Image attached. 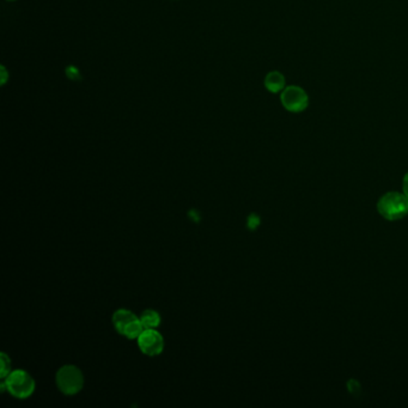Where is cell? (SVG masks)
I'll return each mask as SVG.
<instances>
[{"label": "cell", "mask_w": 408, "mask_h": 408, "mask_svg": "<svg viewBox=\"0 0 408 408\" xmlns=\"http://www.w3.org/2000/svg\"><path fill=\"white\" fill-rule=\"evenodd\" d=\"M0 359H1V370H0V376H1V379H6L8 376H9L10 372H11V361H10L9 357L6 356L5 353H1V356H0Z\"/></svg>", "instance_id": "cell-9"}, {"label": "cell", "mask_w": 408, "mask_h": 408, "mask_svg": "<svg viewBox=\"0 0 408 408\" xmlns=\"http://www.w3.org/2000/svg\"><path fill=\"white\" fill-rule=\"evenodd\" d=\"M265 88L272 93V94H278V93H282L283 90L285 89V77L283 75V73L278 72V71H272L269 72L266 78H265Z\"/></svg>", "instance_id": "cell-7"}, {"label": "cell", "mask_w": 408, "mask_h": 408, "mask_svg": "<svg viewBox=\"0 0 408 408\" xmlns=\"http://www.w3.org/2000/svg\"><path fill=\"white\" fill-rule=\"evenodd\" d=\"M138 346L146 356H158L165 348V339L156 328H147L138 338Z\"/></svg>", "instance_id": "cell-6"}, {"label": "cell", "mask_w": 408, "mask_h": 408, "mask_svg": "<svg viewBox=\"0 0 408 408\" xmlns=\"http://www.w3.org/2000/svg\"><path fill=\"white\" fill-rule=\"evenodd\" d=\"M113 324L117 332L127 339L139 338L145 329L141 324V317L127 309H119L114 313Z\"/></svg>", "instance_id": "cell-3"}, {"label": "cell", "mask_w": 408, "mask_h": 408, "mask_svg": "<svg viewBox=\"0 0 408 408\" xmlns=\"http://www.w3.org/2000/svg\"><path fill=\"white\" fill-rule=\"evenodd\" d=\"M5 388L17 399H28L35 390V381L27 371L14 370L4 381Z\"/></svg>", "instance_id": "cell-2"}, {"label": "cell", "mask_w": 408, "mask_h": 408, "mask_svg": "<svg viewBox=\"0 0 408 408\" xmlns=\"http://www.w3.org/2000/svg\"><path fill=\"white\" fill-rule=\"evenodd\" d=\"M57 385L61 393L75 395L83 388L84 377L77 366H62L57 372Z\"/></svg>", "instance_id": "cell-4"}, {"label": "cell", "mask_w": 408, "mask_h": 408, "mask_svg": "<svg viewBox=\"0 0 408 408\" xmlns=\"http://www.w3.org/2000/svg\"><path fill=\"white\" fill-rule=\"evenodd\" d=\"M280 102H282L283 107L289 112L300 113L308 107L309 97L302 88L297 85H291V86H287L285 89L283 90L282 95H280Z\"/></svg>", "instance_id": "cell-5"}, {"label": "cell", "mask_w": 408, "mask_h": 408, "mask_svg": "<svg viewBox=\"0 0 408 408\" xmlns=\"http://www.w3.org/2000/svg\"><path fill=\"white\" fill-rule=\"evenodd\" d=\"M6 1H16V0H6Z\"/></svg>", "instance_id": "cell-12"}, {"label": "cell", "mask_w": 408, "mask_h": 408, "mask_svg": "<svg viewBox=\"0 0 408 408\" xmlns=\"http://www.w3.org/2000/svg\"><path fill=\"white\" fill-rule=\"evenodd\" d=\"M141 321L144 328H157L160 324V316L156 310H145L141 315Z\"/></svg>", "instance_id": "cell-8"}, {"label": "cell", "mask_w": 408, "mask_h": 408, "mask_svg": "<svg viewBox=\"0 0 408 408\" xmlns=\"http://www.w3.org/2000/svg\"><path fill=\"white\" fill-rule=\"evenodd\" d=\"M403 189H404V194L408 197V173L404 176V181H403Z\"/></svg>", "instance_id": "cell-11"}, {"label": "cell", "mask_w": 408, "mask_h": 408, "mask_svg": "<svg viewBox=\"0 0 408 408\" xmlns=\"http://www.w3.org/2000/svg\"><path fill=\"white\" fill-rule=\"evenodd\" d=\"M377 211L387 221L401 219L408 213V197L404 193H385L377 202Z\"/></svg>", "instance_id": "cell-1"}, {"label": "cell", "mask_w": 408, "mask_h": 408, "mask_svg": "<svg viewBox=\"0 0 408 408\" xmlns=\"http://www.w3.org/2000/svg\"><path fill=\"white\" fill-rule=\"evenodd\" d=\"M9 78L10 75L8 70H6V67H5V66H1V67H0V85L4 86V85L8 83Z\"/></svg>", "instance_id": "cell-10"}]
</instances>
